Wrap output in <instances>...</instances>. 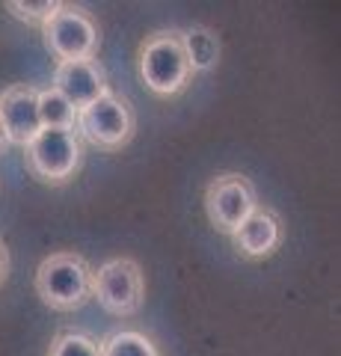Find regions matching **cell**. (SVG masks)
<instances>
[{
	"mask_svg": "<svg viewBox=\"0 0 341 356\" xmlns=\"http://www.w3.org/2000/svg\"><path fill=\"white\" fill-rule=\"evenodd\" d=\"M181 48L190 74H208L219 63V36L205 27V24H193L181 30Z\"/></svg>",
	"mask_w": 341,
	"mask_h": 356,
	"instance_id": "obj_11",
	"label": "cell"
},
{
	"mask_svg": "<svg viewBox=\"0 0 341 356\" xmlns=\"http://www.w3.org/2000/svg\"><path fill=\"white\" fill-rule=\"evenodd\" d=\"M258 205L256 184L244 172H219L205 187V214L211 226L228 238Z\"/></svg>",
	"mask_w": 341,
	"mask_h": 356,
	"instance_id": "obj_7",
	"label": "cell"
},
{
	"mask_svg": "<svg viewBox=\"0 0 341 356\" xmlns=\"http://www.w3.org/2000/svg\"><path fill=\"white\" fill-rule=\"evenodd\" d=\"M137 72L158 98H175L190 86V65L181 48V30H155L137 48Z\"/></svg>",
	"mask_w": 341,
	"mask_h": 356,
	"instance_id": "obj_1",
	"label": "cell"
},
{
	"mask_svg": "<svg viewBox=\"0 0 341 356\" xmlns=\"http://www.w3.org/2000/svg\"><path fill=\"white\" fill-rule=\"evenodd\" d=\"M6 280H9V250H6L3 238H0V288H3Z\"/></svg>",
	"mask_w": 341,
	"mask_h": 356,
	"instance_id": "obj_16",
	"label": "cell"
},
{
	"mask_svg": "<svg viewBox=\"0 0 341 356\" xmlns=\"http://www.w3.org/2000/svg\"><path fill=\"white\" fill-rule=\"evenodd\" d=\"M42 39L51 57L57 63H74V60H95L101 48V30L92 13L74 3H60L53 18L42 27Z\"/></svg>",
	"mask_w": 341,
	"mask_h": 356,
	"instance_id": "obj_5",
	"label": "cell"
},
{
	"mask_svg": "<svg viewBox=\"0 0 341 356\" xmlns=\"http://www.w3.org/2000/svg\"><path fill=\"white\" fill-rule=\"evenodd\" d=\"M101 356H160L151 336L140 330H116L101 339Z\"/></svg>",
	"mask_w": 341,
	"mask_h": 356,
	"instance_id": "obj_12",
	"label": "cell"
},
{
	"mask_svg": "<svg viewBox=\"0 0 341 356\" xmlns=\"http://www.w3.org/2000/svg\"><path fill=\"white\" fill-rule=\"evenodd\" d=\"M39 119L42 128H74L78 110H74L53 86L39 89Z\"/></svg>",
	"mask_w": 341,
	"mask_h": 356,
	"instance_id": "obj_13",
	"label": "cell"
},
{
	"mask_svg": "<svg viewBox=\"0 0 341 356\" xmlns=\"http://www.w3.org/2000/svg\"><path fill=\"white\" fill-rule=\"evenodd\" d=\"M74 134L81 137V143H90L98 152H119L137 134L134 107H131L128 98L107 89L101 98H95L92 104L78 110Z\"/></svg>",
	"mask_w": 341,
	"mask_h": 356,
	"instance_id": "obj_4",
	"label": "cell"
},
{
	"mask_svg": "<svg viewBox=\"0 0 341 356\" xmlns=\"http://www.w3.org/2000/svg\"><path fill=\"white\" fill-rule=\"evenodd\" d=\"M9 149V140H6V131H3V122H0V154Z\"/></svg>",
	"mask_w": 341,
	"mask_h": 356,
	"instance_id": "obj_17",
	"label": "cell"
},
{
	"mask_svg": "<svg viewBox=\"0 0 341 356\" xmlns=\"http://www.w3.org/2000/svg\"><path fill=\"white\" fill-rule=\"evenodd\" d=\"M0 122H3L9 146H21L42 131L39 119V89L30 83H15L0 92Z\"/></svg>",
	"mask_w": 341,
	"mask_h": 356,
	"instance_id": "obj_8",
	"label": "cell"
},
{
	"mask_svg": "<svg viewBox=\"0 0 341 356\" xmlns=\"http://www.w3.org/2000/svg\"><path fill=\"white\" fill-rule=\"evenodd\" d=\"M92 300L116 318H131L146 300V276L134 259H110L92 270Z\"/></svg>",
	"mask_w": 341,
	"mask_h": 356,
	"instance_id": "obj_6",
	"label": "cell"
},
{
	"mask_svg": "<svg viewBox=\"0 0 341 356\" xmlns=\"http://www.w3.org/2000/svg\"><path fill=\"white\" fill-rule=\"evenodd\" d=\"M57 92L69 102L74 110H83L95 98L107 92V72L98 60H74V63H57L53 69V83Z\"/></svg>",
	"mask_w": 341,
	"mask_h": 356,
	"instance_id": "obj_10",
	"label": "cell"
},
{
	"mask_svg": "<svg viewBox=\"0 0 341 356\" xmlns=\"http://www.w3.org/2000/svg\"><path fill=\"white\" fill-rule=\"evenodd\" d=\"M60 9V0H9L6 13L33 27H45Z\"/></svg>",
	"mask_w": 341,
	"mask_h": 356,
	"instance_id": "obj_15",
	"label": "cell"
},
{
	"mask_svg": "<svg viewBox=\"0 0 341 356\" xmlns=\"http://www.w3.org/2000/svg\"><path fill=\"white\" fill-rule=\"evenodd\" d=\"M48 356H101V341L83 330H63L53 336Z\"/></svg>",
	"mask_w": 341,
	"mask_h": 356,
	"instance_id": "obj_14",
	"label": "cell"
},
{
	"mask_svg": "<svg viewBox=\"0 0 341 356\" xmlns=\"http://www.w3.org/2000/svg\"><path fill=\"white\" fill-rule=\"evenodd\" d=\"M285 241V222L273 208L258 205L252 214L232 232V243L244 259H270Z\"/></svg>",
	"mask_w": 341,
	"mask_h": 356,
	"instance_id": "obj_9",
	"label": "cell"
},
{
	"mask_svg": "<svg viewBox=\"0 0 341 356\" xmlns=\"http://www.w3.org/2000/svg\"><path fill=\"white\" fill-rule=\"evenodd\" d=\"M27 172L42 184L63 187L83 166V143L74 128H42L24 146Z\"/></svg>",
	"mask_w": 341,
	"mask_h": 356,
	"instance_id": "obj_3",
	"label": "cell"
},
{
	"mask_svg": "<svg viewBox=\"0 0 341 356\" xmlns=\"http://www.w3.org/2000/svg\"><path fill=\"white\" fill-rule=\"evenodd\" d=\"M36 294L53 312H74L92 300V264L81 252H53L36 270Z\"/></svg>",
	"mask_w": 341,
	"mask_h": 356,
	"instance_id": "obj_2",
	"label": "cell"
}]
</instances>
